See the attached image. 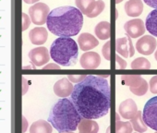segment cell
<instances>
[{
  "label": "cell",
  "instance_id": "cell-1",
  "mask_svg": "<svg viewBox=\"0 0 157 133\" xmlns=\"http://www.w3.org/2000/svg\"><path fill=\"white\" fill-rule=\"evenodd\" d=\"M70 100L82 118H101L110 108L109 82L101 76H86L74 86Z\"/></svg>",
  "mask_w": 157,
  "mask_h": 133
},
{
  "label": "cell",
  "instance_id": "cell-2",
  "mask_svg": "<svg viewBox=\"0 0 157 133\" xmlns=\"http://www.w3.org/2000/svg\"><path fill=\"white\" fill-rule=\"evenodd\" d=\"M47 29L59 37H71L81 32L83 25V14L74 7H59L50 11L47 21Z\"/></svg>",
  "mask_w": 157,
  "mask_h": 133
},
{
  "label": "cell",
  "instance_id": "cell-3",
  "mask_svg": "<svg viewBox=\"0 0 157 133\" xmlns=\"http://www.w3.org/2000/svg\"><path fill=\"white\" fill-rule=\"evenodd\" d=\"M82 117L74 104L67 98L59 99L52 107L48 122L59 133L74 132Z\"/></svg>",
  "mask_w": 157,
  "mask_h": 133
},
{
  "label": "cell",
  "instance_id": "cell-4",
  "mask_svg": "<svg viewBox=\"0 0 157 133\" xmlns=\"http://www.w3.org/2000/svg\"><path fill=\"white\" fill-rule=\"evenodd\" d=\"M49 53L56 63L63 66H70L77 63L78 47L72 38L59 37L52 43Z\"/></svg>",
  "mask_w": 157,
  "mask_h": 133
},
{
  "label": "cell",
  "instance_id": "cell-5",
  "mask_svg": "<svg viewBox=\"0 0 157 133\" xmlns=\"http://www.w3.org/2000/svg\"><path fill=\"white\" fill-rule=\"evenodd\" d=\"M142 118L147 127L157 131V96L147 101L143 108Z\"/></svg>",
  "mask_w": 157,
  "mask_h": 133
},
{
  "label": "cell",
  "instance_id": "cell-6",
  "mask_svg": "<svg viewBox=\"0 0 157 133\" xmlns=\"http://www.w3.org/2000/svg\"><path fill=\"white\" fill-rule=\"evenodd\" d=\"M49 13V7L44 3L38 2L29 9L31 21L35 25H43L46 23Z\"/></svg>",
  "mask_w": 157,
  "mask_h": 133
},
{
  "label": "cell",
  "instance_id": "cell-7",
  "mask_svg": "<svg viewBox=\"0 0 157 133\" xmlns=\"http://www.w3.org/2000/svg\"><path fill=\"white\" fill-rule=\"evenodd\" d=\"M29 58L34 66H42L45 65L50 59L49 51L46 47L44 46L35 47L29 52Z\"/></svg>",
  "mask_w": 157,
  "mask_h": 133
},
{
  "label": "cell",
  "instance_id": "cell-8",
  "mask_svg": "<svg viewBox=\"0 0 157 133\" xmlns=\"http://www.w3.org/2000/svg\"><path fill=\"white\" fill-rule=\"evenodd\" d=\"M156 39L151 35H144L136 43V49L140 54L149 55H151L156 48Z\"/></svg>",
  "mask_w": 157,
  "mask_h": 133
},
{
  "label": "cell",
  "instance_id": "cell-9",
  "mask_svg": "<svg viewBox=\"0 0 157 133\" xmlns=\"http://www.w3.org/2000/svg\"><path fill=\"white\" fill-rule=\"evenodd\" d=\"M124 30L130 38H138L144 34L145 25L140 19H134L127 21L124 25Z\"/></svg>",
  "mask_w": 157,
  "mask_h": 133
},
{
  "label": "cell",
  "instance_id": "cell-10",
  "mask_svg": "<svg viewBox=\"0 0 157 133\" xmlns=\"http://www.w3.org/2000/svg\"><path fill=\"white\" fill-rule=\"evenodd\" d=\"M116 50L119 55H121L125 58L133 56L135 50L131 38L129 36L117 38L116 41Z\"/></svg>",
  "mask_w": 157,
  "mask_h": 133
},
{
  "label": "cell",
  "instance_id": "cell-11",
  "mask_svg": "<svg viewBox=\"0 0 157 133\" xmlns=\"http://www.w3.org/2000/svg\"><path fill=\"white\" fill-rule=\"evenodd\" d=\"M80 63L84 70H95L101 64V57L96 52H86L82 55Z\"/></svg>",
  "mask_w": 157,
  "mask_h": 133
},
{
  "label": "cell",
  "instance_id": "cell-12",
  "mask_svg": "<svg viewBox=\"0 0 157 133\" xmlns=\"http://www.w3.org/2000/svg\"><path fill=\"white\" fill-rule=\"evenodd\" d=\"M73 85L67 78H63L57 81L54 85V92L56 96L61 98H67L73 93Z\"/></svg>",
  "mask_w": 157,
  "mask_h": 133
},
{
  "label": "cell",
  "instance_id": "cell-13",
  "mask_svg": "<svg viewBox=\"0 0 157 133\" xmlns=\"http://www.w3.org/2000/svg\"><path fill=\"white\" fill-rule=\"evenodd\" d=\"M118 112L123 118L132 119L138 113V107L132 99H127L120 104Z\"/></svg>",
  "mask_w": 157,
  "mask_h": 133
},
{
  "label": "cell",
  "instance_id": "cell-14",
  "mask_svg": "<svg viewBox=\"0 0 157 133\" xmlns=\"http://www.w3.org/2000/svg\"><path fill=\"white\" fill-rule=\"evenodd\" d=\"M48 32L47 30L44 27H36L30 31L29 38L33 44L41 45L47 41Z\"/></svg>",
  "mask_w": 157,
  "mask_h": 133
},
{
  "label": "cell",
  "instance_id": "cell-15",
  "mask_svg": "<svg viewBox=\"0 0 157 133\" xmlns=\"http://www.w3.org/2000/svg\"><path fill=\"white\" fill-rule=\"evenodd\" d=\"M78 44L82 51H89L95 48L99 44V42L94 35L85 32L78 38Z\"/></svg>",
  "mask_w": 157,
  "mask_h": 133
},
{
  "label": "cell",
  "instance_id": "cell-16",
  "mask_svg": "<svg viewBox=\"0 0 157 133\" xmlns=\"http://www.w3.org/2000/svg\"><path fill=\"white\" fill-rule=\"evenodd\" d=\"M125 11L129 17H138L143 11V3L141 0H128L125 4Z\"/></svg>",
  "mask_w": 157,
  "mask_h": 133
},
{
  "label": "cell",
  "instance_id": "cell-17",
  "mask_svg": "<svg viewBox=\"0 0 157 133\" xmlns=\"http://www.w3.org/2000/svg\"><path fill=\"white\" fill-rule=\"evenodd\" d=\"M78 128L80 133H97L99 131V125L94 119L82 118Z\"/></svg>",
  "mask_w": 157,
  "mask_h": 133
},
{
  "label": "cell",
  "instance_id": "cell-18",
  "mask_svg": "<svg viewBox=\"0 0 157 133\" xmlns=\"http://www.w3.org/2000/svg\"><path fill=\"white\" fill-rule=\"evenodd\" d=\"M52 125L45 120L40 119L33 122L30 127V133H52Z\"/></svg>",
  "mask_w": 157,
  "mask_h": 133
},
{
  "label": "cell",
  "instance_id": "cell-19",
  "mask_svg": "<svg viewBox=\"0 0 157 133\" xmlns=\"http://www.w3.org/2000/svg\"><path fill=\"white\" fill-rule=\"evenodd\" d=\"M146 30L154 37H157V9L151 11L145 21Z\"/></svg>",
  "mask_w": 157,
  "mask_h": 133
},
{
  "label": "cell",
  "instance_id": "cell-20",
  "mask_svg": "<svg viewBox=\"0 0 157 133\" xmlns=\"http://www.w3.org/2000/svg\"><path fill=\"white\" fill-rule=\"evenodd\" d=\"M95 35L101 40H107L110 37V24L107 21L99 22L94 28Z\"/></svg>",
  "mask_w": 157,
  "mask_h": 133
},
{
  "label": "cell",
  "instance_id": "cell-21",
  "mask_svg": "<svg viewBox=\"0 0 157 133\" xmlns=\"http://www.w3.org/2000/svg\"><path fill=\"white\" fill-rule=\"evenodd\" d=\"M124 84L129 86V88H138L143 84L145 80L140 75H123L121 77Z\"/></svg>",
  "mask_w": 157,
  "mask_h": 133
},
{
  "label": "cell",
  "instance_id": "cell-22",
  "mask_svg": "<svg viewBox=\"0 0 157 133\" xmlns=\"http://www.w3.org/2000/svg\"><path fill=\"white\" fill-rule=\"evenodd\" d=\"M77 8L82 11L83 15L88 16L92 10L94 8L96 1L95 0H75Z\"/></svg>",
  "mask_w": 157,
  "mask_h": 133
},
{
  "label": "cell",
  "instance_id": "cell-23",
  "mask_svg": "<svg viewBox=\"0 0 157 133\" xmlns=\"http://www.w3.org/2000/svg\"><path fill=\"white\" fill-rule=\"evenodd\" d=\"M130 123H131L134 130H136L137 132L142 133V132H145L147 130V125L143 121L140 111H138L137 115L132 119H130Z\"/></svg>",
  "mask_w": 157,
  "mask_h": 133
},
{
  "label": "cell",
  "instance_id": "cell-24",
  "mask_svg": "<svg viewBox=\"0 0 157 133\" xmlns=\"http://www.w3.org/2000/svg\"><path fill=\"white\" fill-rule=\"evenodd\" d=\"M132 70H150L151 63L145 57H138L131 63Z\"/></svg>",
  "mask_w": 157,
  "mask_h": 133
},
{
  "label": "cell",
  "instance_id": "cell-25",
  "mask_svg": "<svg viewBox=\"0 0 157 133\" xmlns=\"http://www.w3.org/2000/svg\"><path fill=\"white\" fill-rule=\"evenodd\" d=\"M132 125L130 122L117 121L116 123V133H132Z\"/></svg>",
  "mask_w": 157,
  "mask_h": 133
},
{
  "label": "cell",
  "instance_id": "cell-26",
  "mask_svg": "<svg viewBox=\"0 0 157 133\" xmlns=\"http://www.w3.org/2000/svg\"><path fill=\"white\" fill-rule=\"evenodd\" d=\"M105 2L103 1V0H97L96 3H95L94 8L92 10L91 13L87 17H89V18H95V17H97L98 15H100L102 13V11L105 10Z\"/></svg>",
  "mask_w": 157,
  "mask_h": 133
},
{
  "label": "cell",
  "instance_id": "cell-27",
  "mask_svg": "<svg viewBox=\"0 0 157 133\" xmlns=\"http://www.w3.org/2000/svg\"><path fill=\"white\" fill-rule=\"evenodd\" d=\"M148 88H149L148 82L145 81V82H143V84L140 85V87H138V88H130L129 90H130V92H131L132 93H134L135 95H137V96H142V95H144V94L147 93Z\"/></svg>",
  "mask_w": 157,
  "mask_h": 133
},
{
  "label": "cell",
  "instance_id": "cell-28",
  "mask_svg": "<svg viewBox=\"0 0 157 133\" xmlns=\"http://www.w3.org/2000/svg\"><path fill=\"white\" fill-rule=\"evenodd\" d=\"M149 86H150V91L151 93H154V94H157V75L153 76L151 81H150V83H149Z\"/></svg>",
  "mask_w": 157,
  "mask_h": 133
},
{
  "label": "cell",
  "instance_id": "cell-29",
  "mask_svg": "<svg viewBox=\"0 0 157 133\" xmlns=\"http://www.w3.org/2000/svg\"><path fill=\"white\" fill-rule=\"evenodd\" d=\"M102 52H103V55L105 56V58L106 60H110V42L109 41L103 46Z\"/></svg>",
  "mask_w": 157,
  "mask_h": 133
},
{
  "label": "cell",
  "instance_id": "cell-30",
  "mask_svg": "<svg viewBox=\"0 0 157 133\" xmlns=\"http://www.w3.org/2000/svg\"><path fill=\"white\" fill-rule=\"evenodd\" d=\"M31 24V20L29 16L25 13H22V32H24Z\"/></svg>",
  "mask_w": 157,
  "mask_h": 133
},
{
  "label": "cell",
  "instance_id": "cell-31",
  "mask_svg": "<svg viewBox=\"0 0 157 133\" xmlns=\"http://www.w3.org/2000/svg\"><path fill=\"white\" fill-rule=\"evenodd\" d=\"M116 59H117V69H126V66H127L126 61H124L118 55H116Z\"/></svg>",
  "mask_w": 157,
  "mask_h": 133
},
{
  "label": "cell",
  "instance_id": "cell-32",
  "mask_svg": "<svg viewBox=\"0 0 157 133\" xmlns=\"http://www.w3.org/2000/svg\"><path fill=\"white\" fill-rule=\"evenodd\" d=\"M86 78V76H68L67 79L70 80V82H82L84 79Z\"/></svg>",
  "mask_w": 157,
  "mask_h": 133
},
{
  "label": "cell",
  "instance_id": "cell-33",
  "mask_svg": "<svg viewBox=\"0 0 157 133\" xmlns=\"http://www.w3.org/2000/svg\"><path fill=\"white\" fill-rule=\"evenodd\" d=\"M144 3L151 8L157 9V0H143Z\"/></svg>",
  "mask_w": 157,
  "mask_h": 133
},
{
  "label": "cell",
  "instance_id": "cell-34",
  "mask_svg": "<svg viewBox=\"0 0 157 133\" xmlns=\"http://www.w3.org/2000/svg\"><path fill=\"white\" fill-rule=\"evenodd\" d=\"M43 69H44V70H51V69H53V70H59V69H60V66H58L56 65V64H49V65L44 66Z\"/></svg>",
  "mask_w": 157,
  "mask_h": 133
},
{
  "label": "cell",
  "instance_id": "cell-35",
  "mask_svg": "<svg viewBox=\"0 0 157 133\" xmlns=\"http://www.w3.org/2000/svg\"><path fill=\"white\" fill-rule=\"evenodd\" d=\"M26 4H36L39 0H23Z\"/></svg>",
  "mask_w": 157,
  "mask_h": 133
},
{
  "label": "cell",
  "instance_id": "cell-36",
  "mask_svg": "<svg viewBox=\"0 0 157 133\" xmlns=\"http://www.w3.org/2000/svg\"><path fill=\"white\" fill-rule=\"evenodd\" d=\"M154 58H155L156 61H157V50H156V52L154 53Z\"/></svg>",
  "mask_w": 157,
  "mask_h": 133
},
{
  "label": "cell",
  "instance_id": "cell-37",
  "mask_svg": "<svg viewBox=\"0 0 157 133\" xmlns=\"http://www.w3.org/2000/svg\"><path fill=\"white\" fill-rule=\"evenodd\" d=\"M122 2V0H116V3H120Z\"/></svg>",
  "mask_w": 157,
  "mask_h": 133
},
{
  "label": "cell",
  "instance_id": "cell-38",
  "mask_svg": "<svg viewBox=\"0 0 157 133\" xmlns=\"http://www.w3.org/2000/svg\"><path fill=\"white\" fill-rule=\"evenodd\" d=\"M63 133H74V132H63Z\"/></svg>",
  "mask_w": 157,
  "mask_h": 133
},
{
  "label": "cell",
  "instance_id": "cell-39",
  "mask_svg": "<svg viewBox=\"0 0 157 133\" xmlns=\"http://www.w3.org/2000/svg\"><path fill=\"white\" fill-rule=\"evenodd\" d=\"M154 133H157V131H155V132H154Z\"/></svg>",
  "mask_w": 157,
  "mask_h": 133
}]
</instances>
